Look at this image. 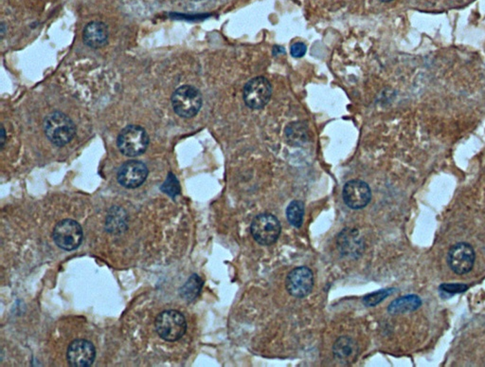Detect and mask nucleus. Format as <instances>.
<instances>
[{
	"label": "nucleus",
	"instance_id": "nucleus-1",
	"mask_svg": "<svg viewBox=\"0 0 485 367\" xmlns=\"http://www.w3.org/2000/svg\"><path fill=\"white\" fill-rule=\"evenodd\" d=\"M44 131L50 143L57 146H65L75 138L76 126L65 113L55 111L46 117Z\"/></svg>",
	"mask_w": 485,
	"mask_h": 367
},
{
	"label": "nucleus",
	"instance_id": "nucleus-2",
	"mask_svg": "<svg viewBox=\"0 0 485 367\" xmlns=\"http://www.w3.org/2000/svg\"><path fill=\"white\" fill-rule=\"evenodd\" d=\"M119 150L124 156L138 157L146 151L149 136L141 126L131 125L124 128L117 139Z\"/></svg>",
	"mask_w": 485,
	"mask_h": 367
},
{
	"label": "nucleus",
	"instance_id": "nucleus-3",
	"mask_svg": "<svg viewBox=\"0 0 485 367\" xmlns=\"http://www.w3.org/2000/svg\"><path fill=\"white\" fill-rule=\"evenodd\" d=\"M172 106L175 112L180 117H195L202 106L201 93L192 86H182L172 93Z\"/></svg>",
	"mask_w": 485,
	"mask_h": 367
},
{
	"label": "nucleus",
	"instance_id": "nucleus-4",
	"mask_svg": "<svg viewBox=\"0 0 485 367\" xmlns=\"http://www.w3.org/2000/svg\"><path fill=\"white\" fill-rule=\"evenodd\" d=\"M156 330L159 337L167 341L180 340L186 333V319L179 311L170 310L162 311L156 319Z\"/></svg>",
	"mask_w": 485,
	"mask_h": 367
},
{
	"label": "nucleus",
	"instance_id": "nucleus-5",
	"mask_svg": "<svg viewBox=\"0 0 485 367\" xmlns=\"http://www.w3.org/2000/svg\"><path fill=\"white\" fill-rule=\"evenodd\" d=\"M253 239L263 246H269L280 237L281 226L280 221L273 215L265 212L253 219L250 226Z\"/></svg>",
	"mask_w": 485,
	"mask_h": 367
},
{
	"label": "nucleus",
	"instance_id": "nucleus-6",
	"mask_svg": "<svg viewBox=\"0 0 485 367\" xmlns=\"http://www.w3.org/2000/svg\"><path fill=\"white\" fill-rule=\"evenodd\" d=\"M273 95L271 83L265 77L253 78L246 83L243 97L246 105L251 110H261L268 105Z\"/></svg>",
	"mask_w": 485,
	"mask_h": 367
},
{
	"label": "nucleus",
	"instance_id": "nucleus-7",
	"mask_svg": "<svg viewBox=\"0 0 485 367\" xmlns=\"http://www.w3.org/2000/svg\"><path fill=\"white\" fill-rule=\"evenodd\" d=\"M53 240L61 249L73 250L82 244L83 230L77 221L63 219L53 230Z\"/></svg>",
	"mask_w": 485,
	"mask_h": 367
},
{
	"label": "nucleus",
	"instance_id": "nucleus-8",
	"mask_svg": "<svg viewBox=\"0 0 485 367\" xmlns=\"http://www.w3.org/2000/svg\"><path fill=\"white\" fill-rule=\"evenodd\" d=\"M476 259L475 250L468 243L459 242L449 250L448 263L456 275H463L473 269Z\"/></svg>",
	"mask_w": 485,
	"mask_h": 367
},
{
	"label": "nucleus",
	"instance_id": "nucleus-9",
	"mask_svg": "<svg viewBox=\"0 0 485 367\" xmlns=\"http://www.w3.org/2000/svg\"><path fill=\"white\" fill-rule=\"evenodd\" d=\"M314 287L313 272L307 267H299L288 273L286 280L288 292L293 297L304 298Z\"/></svg>",
	"mask_w": 485,
	"mask_h": 367
},
{
	"label": "nucleus",
	"instance_id": "nucleus-10",
	"mask_svg": "<svg viewBox=\"0 0 485 367\" xmlns=\"http://www.w3.org/2000/svg\"><path fill=\"white\" fill-rule=\"evenodd\" d=\"M344 201L349 208L360 210L365 208L372 199V191L366 182L360 179H353L344 186Z\"/></svg>",
	"mask_w": 485,
	"mask_h": 367
},
{
	"label": "nucleus",
	"instance_id": "nucleus-11",
	"mask_svg": "<svg viewBox=\"0 0 485 367\" xmlns=\"http://www.w3.org/2000/svg\"><path fill=\"white\" fill-rule=\"evenodd\" d=\"M148 177V169L139 161H126L119 169L117 179L121 186L127 189H135L142 186Z\"/></svg>",
	"mask_w": 485,
	"mask_h": 367
},
{
	"label": "nucleus",
	"instance_id": "nucleus-12",
	"mask_svg": "<svg viewBox=\"0 0 485 367\" xmlns=\"http://www.w3.org/2000/svg\"><path fill=\"white\" fill-rule=\"evenodd\" d=\"M68 364L72 367H90L96 358L93 344L86 340H75L68 348Z\"/></svg>",
	"mask_w": 485,
	"mask_h": 367
},
{
	"label": "nucleus",
	"instance_id": "nucleus-13",
	"mask_svg": "<svg viewBox=\"0 0 485 367\" xmlns=\"http://www.w3.org/2000/svg\"><path fill=\"white\" fill-rule=\"evenodd\" d=\"M333 353L335 359L339 364L344 366H350L357 361L359 354V346L357 341L348 336H342L337 339L334 346H333Z\"/></svg>",
	"mask_w": 485,
	"mask_h": 367
},
{
	"label": "nucleus",
	"instance_id": "nucleus-14",
	"mask_svg": "<svg viewBox=\"0 0 485 367\" xmlns=\"http://www.w3.org/2000/svg\"><path fill=\"white\" fill-rule=\"evenodd\" d=\"M108 28L105 23L93 21L88 23L83 29V39L91 49H100L108 44Z\"/></svg>",
	"mask_w": 485,
	"mask_h": 367
},
{
	"label": "nucleus",
	"instance_id": "nucleus-15",
	"mask_svg": "<svg viewBox=\"0 0 485 367\" xmlns=\"http://www.w3.org/2000/svg\"><path fill=\"white\" fill-rule=\"evenodd\" d=\"M337 245H339L340 252H344L345 255H352V257L355 255H362L363 249H364L363 247L364 242L359 237L357 230H344L339 235Z\"/></svg>",
	"mask_w": 485,
	"mask_h": 367
},
{
	"label": "nucleus",
	"instance_id": "nucleus-16",
	"mask_svg": "<svg viewBox=\"0 0 485 367\" xmlns=\"http://www.w3.org/2000/svg\"><path fill=\"white\" fill-rule=\"evenodd\" d=\"M422 306V300L417 295H406L393 301L388 306V311L390 315H396L401 313H411L418 310Z\"/></svg>",
	"mask_w": 485,
	"mask_h": 367
},
{
	"label": "nucleus",
	"instance_id": "nucleus-17",
	"mask_svg": "<svg viewBox=\"0 0 485 367\" xmlns=\"http://www.w3.org/2000/svg\"><path fill=\"white\" fill-rule=\"evenodd\" d=\"M286 136L293 146H301L308 140V128L303 123H291L286 128Z\"/></svg>",
	"mask_w": 485,
	"mask_h": 367
},
{
	"label": "nucleus",
	"instance_id": "nucleus-18",
	"mask_svg": "<svg viewBox=\"0 0 485 367\" xmlns=\"http://www.w3.org/2000/svg\"><path fill=\"white\" fill-rule=\"evenodd\" d=\"M202 287L203 281L201 278L195 273L188 279L185 285L180 288V296H181L183 299L188 301V302H192V301L197 299L198 295H200Z\"/></svg>",
	"mask_w": 485,
	"mask_h": 367
},
{
	"label": "nucleus",
	"instance_id": "nucleus-19",
	"mask_svg": "<svg viewBox=\"0 0 485 367\" xmlns=\"http://www.w3.org/2000/svg\"><path fill=\"white\" fill-rule=\"evenodd\" d=\"M286 217L292 226L301 228L304 224V204L299 201H293L286 209Z\"/></svg>",
	"mask_w": 485,
	"mask_h": 367
},
{
	"label": "nucleus",
	"instance_id": "nucleus-20",
	"mask_svg": "<svg viewBox=\"0 0 485 367\" xmlns=\"http://www.w3.org/2000/svg\"><path fill=\"white\" fill-rule=\"evenodd\" d=\"M395 292V288H384V290H377V292L366 295L363 298V303L367 307H375V306L378 305V304L382 302L383 300H385L386 298Z\"/></svg>",
	"mask_w": 485,
	"mask_h": 367
},
{
	"label": "nucleus",
	"instance_id": "nucleus-21",
	"mask_svg": "<svg viewBox=\"0 0 485 367\" xmlns=\"http://www.w3.org/2000/svg\"><path fill=\"white\" fill-rule=\"evenodd\" d=\"M162 192L165 194L169 195L172 199H175L177 195L180 194V186L179 182L177 181L176 176L172 173H169L168 177H167L166 181L161 186Z\"/></svg>",
	"mask_w": 485,
	"mask_h": 367
},
{
	"label": "nucleus",
	"instance_id": "nucleus-22",
	"mask_svg": "<svg viewBox=\"0 0 485 367\" xmlns=\"http://www.w3.org/2000/svg\"><path fill=\"white\" fill-rule=\"evenodd\" d=\"M468 288V286L464 284H443L440 287L442 292L448 293V295H456V293H462L466 292Z\"/></svg>",
	"mask_w": 485,
	"mask_h": 367
},
{
	"label": "nucleus",
	"instance_id": "nucleus-23",
	"mask_svg": "<svg viewBox=\"0 0 485 367\" xmlns=\"http://www.w3.org/2000/svg\"><path fill=\"white\" fill-rule=\"evenodd\" d=\"M306 45L303 42H297L291 46V55L295 58H301L306 55Z\"/></svg>",
	"mask_w": 485,
	"mask_h": 367
},
{
	"label": "nucleus",
	"instance_id": "nucleus-24",
	"mask_svg": "<svg viewBox=\"0 0 485 367\" xmlns=\"http://www.w3.org/2000/svg\"><path fill=\"white\" fill-rule=\"evenodd\" d=\"M2 137H1V149L4 148V143H5V129L3 126H2Z\"/></svg>",
	"mask_w": 485,
	"mask_h": 367
},
{
	"label": "nucleus",
	"instance_id": "nucleus-25",
	"mask_svg": "<svg viewBox=\"0 0 485 367\" xmlns=\"http://www.w3.org/2000/svg\"><path fill=\"white\" fill-rule=\"evenodd\" d=\"M381 2H390L393 1V0H379Z\"/></svg>",
	"mask_w": 485,
	"mask_h": 367
},
{
	"label": "nucleus",
	"instance_id": "nucleus-26",
	"mask_svg": "<svg viewBox=\"0 0 485 367\" xmlns=\"http://www.w3.org/2000/svg\"><path fill=\"white\" fill-rule=\"evenodd\" d=\"M192 1H202V0H192Z\"/></svg>",
	"mask_w": 485,
	"mask_h": 367
}]
</instances>
